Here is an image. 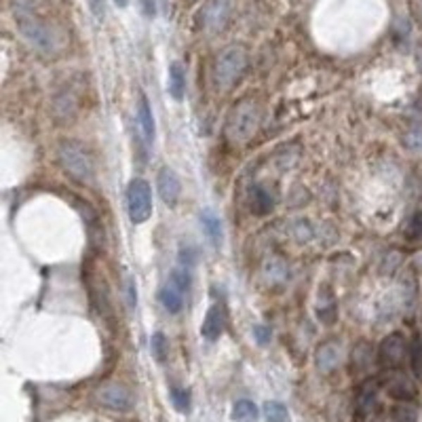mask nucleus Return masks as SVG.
<instances>
[{
    "label": "nucleus",
    "mask_w": 422,
    "mask_h": 422,
    "mask_svg": "<svg viewBox=\"0 0 422 422\" xmlns=\"http://www.w3.org/2000/svg\"><path fill=\"white\" fill-rule=\"evenodd\" d=\"M11 13L19 34L36 51L53 55L63 46L61 34L57 32L55 25H51L44 17L38 15L34 0H11Z\"/></svg>",
    "instance_id": "nucleus-1"
},
{
    "label": "nucleus",
    "mask_w": 422,
    "mask_h": 422,
    "mask_svg": "<svg viewBox=\"0 0 422 422\" xmlns=\"http://www.w3.org/2000/svg\"><path fill=\"white\" fill-rule=\"evenodd\" d=\"M260 123H262L260 104L254 97H243L230 108V112L226 116L224 137L232 146L247 144L256 135V131L260 129Z\"/></svg>",
    "instance_id": "nucleus-2"
},
{
    "label": "nucleus",
    "mask_w": 422,
    "mask_h": 422,
    "mask_svg": "<svg viewBox=\"0 0 422 422\" xmlns=\"http://www.w3.org/2000/svg\"><path fill=\"white\" fill-rule=\"evenodd\" d=\"M247 66H249V55L241 44L226 46L216 57V63H213V70H211L213 87L218 91H230L243 78Z\"/></svg>",
    "instance_id": "nucleus-3"
},
{
    "label": "nucleus",
    "mask_w": 422,
    "mask_h": 422,
    "mask_svg": "<svg viewBox=\"0 0 422 422\" xmlns=\"http://www.w3.org/2000/svg\"><path fill=\"white\" fill-rule=\"evenodd\" d=\"M59 167L76 182L89 184L95 178V163L89 148L78 139H63L57 146Z\"/></svg>",
    "instance_id": "nucleus-4"
},
{
    "label": "nucleus",
    "mask_w": 422,
    "mask_h": 422,
    "mask_svg": "<svg viewBox=\"0 0 422 422\" xmlns=\"http://www.w3.org/2000/svg\"><path fill=\"white\" fill-rule=\"evenodd\" d=\"M127 213L133 224H144L152 216V188L142 178L131 180L127 186Z\"/></svg>",
    "instance_id": "nucleus-5"
},
{
    "label": "nucleus",
    "mask_w": 422,
    "mask_h": 422,
    "mask_svg": "<svg viewBox=\"0 0 422 422\" xmlns=\"http://www.w3.org/2000/svg\"><path fill=\"white\" fill-rule=\"evenodd\" d=\"M408 351H410V342L406 340L404 334L399 332H393L389 334L380 347H378V355H376V361L383 370L391 372V370H402L406 357H408Z\"/></svg>",
    "instance_id": "nucleus-6"
},
{
    "label": "nucleus",
    "mask_w": 422,
    "mask_h": 422,
    "mask_svg": "<svg viewBox=\"0 0 422 422\" xmlns=\"http://www.w3.org/2000/svg\"><path fill=\"white\" fill-rule=\"evenodd\" d=\"M232 17V0H207L201 11V25L209 34L222 32Z\"/></svg>",
    "instance_id": "nucleus-7"
},
{
    "label": "nucleus",
    "mask_w": 422,
    "mask_h": 422,
    "mask_svg": "<svg viewBox=\"0 0 422 422\" xmlns=\"http://www.w3.org/2000/svg\"><path fill=\"white\" fill-rule=\"evenodd\" d=\"M95 402L114 412H129L133 408V395L118 383H106L95 391Z\"/></svg>",
    "instance_id": "nucleus-8"
},
{
    "label": "nucleus",
    "mask_w": 422,
    "mask_h": 422,
    "mask_svg": "<svg viewBox=\"0 0 422 422\" xmlns=\"http://www.w3.org/2000/svg\"><path fill=\"white\" fill-rule=\"evenodd\" d=\"M383 387L389 393V397H393L395 402H414L418 397L416 383L410 376H406L402 370L387 372V378H385Z\"/></svg>",
    "instance_id": "nucleus-9"
},
{
    "label": "nucleus",
    "mask_w": 422,
    "mask_h": 422,
    "mask_svg": "<svg viewBox=\"0 0 422 422\" xmlns=\"http://www.w3.org/2000/svg\"><path fill=\"white\" fill-rule=\"evenodd\" d=\"M156 186H159V194H161V199H163L165 205L173 207L180 201L182 184H180L178 173L171 167H161L159 169V173H156Z\"/></svg>",
    "instance_id": "nucleus-10"
},
{
    "label": "nucleus",
    "mask_w": 422,
    "mask_h": 422,
    "mask_svg": "<svg viewBox=\"0 0 422 422\" xmlns=\"http://www.w3.org/2000/svg\"><path fill=\"white\" fill-rule=\"evenodd\" d=\"M226 328V309L220 304V302H213L209 309H207V315L203 319V325H201V336L209 342L218 340L222 336Z\"/></svg>",
    "instance_id": "nucleus-11"
},
{
    "label": "nucleus",
    "mask_w": 422,
    "mask_h": 422,
    "mask_svg": "<svg viewBox=\"0 0 422 422\" xmlns=\"http://www.w3.org/2000/svg\"><path fill=\"white\" fill-rule=\"evenodd\" d=\"M342 361V349L336 340H325L317 347V353H315V364H317V370L321 374H330L334 372Z\"/></svg>",
    "instance_id": "nucleus-12"
},
{
    "label": "nucleus",
    "mask_w": 422,
    "mask_h": 422,
    "mask_svg": "<svg viewBox=\"0 0 422 422\" xmlns=\"http://www.w3.org/2000/svg\"><path fill=\"white\" fill-rule=\"evenodd\" d=\"M275 207V194L264 184H254L249 190V209L256 216H266Z\"/></svg>",
    "instance_id": "nucleus-13"
},
{
    "label": "nucleus",
    "mask_w": 422,
    "mask_h": 422,
    "mask_svg": "<svg viewBox=\"0 0 422 422\" xmlns=\"http://www.w3.org/2000/svg\"><path fill=\"white\" fill-rule=\"evenodd\" d=\"M188 292H184L180 285H175L173 281H167L161 290H159V302L163 304V309L169 315H178L184 309V296Z\"/></svg>",
    "instance_id": "nucleus-14"
},
{
    "label": "nucleus",
    "mask_w": 422,
    "mask_h": 422,
    "mask_svg": "<svg viewBox=\"0 0 422 422\" xmlns=\"http://www.w3.org/2000/svg\"><path fill=\"white\" fill-rule=\"evenodd\" d=\"M137 120L142 127V135L146 139V144L154 142V133H156V125H154V114H152V106L148 101V97L144 93H139L137 99Z\"/></svg>",
    "instance_id": "nucleus-15"
},
{
    "label": "nucleus",
    "mask_w": 422,
    "mask_h": 422,
    "mask_svg": "<svg viewBox=\"0 0 422 422\" xmlns=\"http://www.w3.org/2000/svg\"><path fill=\"white\" fill-rule=\"evenodd\" d=\"M167 89H169V95H171L175 101H182V99H184V93H186V68H184L180 61H173V63L169 66Z\"/></svg>",
    "instance_id": "nucleus-16"
},
{
    "label": "nucleus",
    "mask_w": 422,
    "mask_h": 422,
    "mask_svg": "<svg viewBox=\"0 0 422 422\" xmlns=\"http://www.w3.org/2000/svg\"><path fill=\"white\" fill-rule=\"evenodd\" d=\"M262 277L271 287H281L290 277V268L281 258H271V260H266V264L262 268Z\"/></svg>",
    "instance_id": "nucleus-17"
},
{
    "label": "nucleus",
    "mask_w": 422,
    "mask_h": 422,
    "mask_svg": "<svg viewBox=\"0 0 422 422\" xmlns=\"http://www.w3.org/2000/svg\"><path fill=\"white\" fill-rule=\"evenodd\" d=\"M201 226L205 230V237L216 245L220 247L222 245V239H224V230H222V220L220 216L213 211V209H203L201 211Z\"/></svg>",
    "instance_id": "nucleus-18"
},
{
    "label": "nucleus",
    "mask_w": 422,
    "mask_h": 422,
    "mask_svg": "<svg viewBox=\"0 0 422 422\" xmlns=\"http://www.w3.org/2000/svg\"><path fill=\"white\" fill-rule=\"evenodd\" d=\"M317 313H319V319L323 323H334L336 319V300L332 296V290L330 287H323L319 290V306H317Z\"/></svg>",
    "instance_id": "nucleus-19"
},
{
    "label": "nucleus",
    "mask_w": 422,
    "mask_h": 422,
    "mask_svg": "<svg viewBox=\"0 0 422 422\" xmlns=\"http://www.w3.org/2000/svg\"><path fill=\"white\" fill-rule=\"evenodd\" d=\"M232 421L235 422H258V416H260V412H258V406L254 404V402H249V399H239V402H235V406H232Z\"/></svg>",
    "instance_id": "nucleus-20"
},
{
    "label": "nucleus",
    "mask_w": 422,
    "mask_h": 422,
    "mask_svg": "<svg viewBox=\"0 0 422 422\" xmlns=\"http://www.w3.org/2000/svg\"><path fill=\"white\" fill-rule=\"evenodd\" d=\"M393 422H418V410L412 406V402H397V406L389 412Z\"/></svg>",
    "instance_id": "nucleus-21"
},
{
    "label": "nucleus",
    "mask_w": 422,
    "mask_h": 422,
    "mask_svg": "<svg viewBox=\"0 0 422 422\" xmlns=\"http://www.w3.org/2000/svg\"><path fill=\"white\" fill-rule=\"evenodd\" d=\"M408 361H410V370L416 378H422V338L414 336L410 340V351H408Z\"/></svg>",
    "instance_id": "nucleus-22"
},
{
    "label": "nucleus",
    "mask_w": 422,
    "mask_h": 422,
    "mask_svg": "<svg viewBox=\"0 0 422 422\" xmlns=\"http://www.w3.org/2000/svg\"><path fill=\"white\" fill-rule=\"evenodd\" d=\"M404 237L408 243H422V209L414 211L406 224V230H404Z\"/></svg>",
    "instance_id": "nucleus-23"
},
{
    "label": "nucleus",
    "mask_w": 422,
    "mask_h": 422,
    "mask_svg": "<svg viewBox=\"0 0 422 422\" xmlns=\"http://www.w3.org/2000/svg\"><path fill=\"white\" fill-rule=\"evenodd\" d=\"M370 364H372V351L366 342H359L357 349L353 351V370L364 372L370 368Z\"/></svg>",
    "instance_id": "nucleus-24"
},
{
    "label": "nucleus",
    "mask_w": 422,
    "mask_h": 422,
    "mask_svg": "<svg viewBox=\"0 0 422 422\" xmlns=\"http://www.w3.org/2000/svg\"><path fill=\"white\" fill-rule=\"evenodd\" d=\"M264 418L266 422H290L287 408L279 402H268L264 406Z\"/></svg>",
    "instance_id": "nucleus-25"
},
{
    "label": "nucleus",
    "mask_w": 422,
    "mask_h": 422,
    "mask_svg": "<svg viewBox=\"0 0 422 422\" xmlns=\"http://www.w3.org/2000/svg\"><path fill=\"white\" fill-rule=\"evenodd\" d=\"M150 349H152V357L159 361V364H165L167 359V338L163 332H154L152 338H150Z\"/></svg>",
    "instance_id": "nucleus-26"
},
{
    "label": "nucleus",
    "mask_w": 422,
    "mask_h": 422,
    "mask_svg": "<svg viewBox=\"0 0 422 422\" xmlns=\"http://www.w3.org/2000/svg\"><path fill=\"white\" fill-rule=\"evenodd\" d=\"M171 404L178 412L186 414L190 410V391L182 389V387H171Z\"/></svg>",
    "instance_id": "nucleus-27"
},
{
    "label": "nucleus",
    "mask_w": 422,
    "mask_h": 422,
    "mask_svg": "<svg viewBox=\"0 0 422 422\" xmlns=\"http://www.w3.org/2000/svg\"><path fill=\"white\" fill-rule=\"evenodd\" d=\"M355 422H385V412L380 406L366 412H355Z\"/></svg>",
    "instance_id": "nucleus-28"
},
{
    "label": "nucleus",
    "mask_w": 422,
    "mask_h": 422,
    "mask_svg": "<svg viewBox=\"0 0 422 422\" xmlns=\"http://www.w3.org/2000/svg\"><path fill=\"white\" fill-rule=\"evenodd\" d=\"M406 146H408L410 150H416V152H421L422 150V129L421 127H414V129H410V131H408V135H406Z\"/></svg>",
    "instance_id": "nucleus-29"
},
{
    "label": "nucleus",
    "mask_w": 422,
    "mask_h": 422,
    "mask_svg": "<svg viewBox=\"0 0 422 422\" xmlns=\"http://www.w3.org/2000/svg\"><path fill=\"white\" fill-rule=\"evenodd\" d=\"M294 228H296V230H294V235H296V239H298L300 243H304V241H311L313 232H311V226H309L306 222H298Z\"/></svg>",
    "instance_id": "nucleus-30"
},
{
    "label": "nucleus",
    "mask_w": 422,
    "mask_h": 422,
    "mask_svg": "<svg viewBox=\"0 0 422 422\" xmlns=\"http://www.w3.org/2000/svg\"><path fill=\"white\" fill-rule=\"evenodd\" d=\"M89 4V11L95 19H104L106 15V0H87Z\"/></svg>",
    "instance_id": "nucleus-31"
},
{
    "label": "nucleus",
    "mask_w": 422,
    "mask_h": 422,
    "mask_svg": "<svg viewBox=\"0 0 422 422\" xmlns=\"http://www.w3.org/2000/svg\"><path fill=\"white\" fill-rule=\"evenodd\" d=\"M254 338L258 340V345H268L273 334H271V330L266 325H256L254 328Z\"/></svg>",
    "instance_id": "nucleus-32"
},
{
    "label": "nucleus",
    "mask_w": 422,
    "mask_h": 422,
    "mask_svg": "<svg viewBox=\"0 0 422 422\" xmlns=\"http://www.w3.org/2000/svg\"><path fill=\"white\" fill-rule=\"evenodd\" d=\"M408 4H410V15H412V19L422 27V0H410Z\"/></svg>",
    "instance_id": "nucleus-33"
},
{
    "label": "nucleus",
    "mask_w": 422,
    "mask_h": 422,
    "mask_svg": "<svg viewBox=\"0 0 422 422\" xmlns=\"http://www.w3.org/2000/svg\"><path fill=\"white\" fill-rule=\"evenodd\" d=\"M142 2H144V13L148 17H152L154 15V0H142Z\"/></svg>",
    "instance_id": "nucleus-34"
},
{
    "label": "nucleus",
    "mask_w": 422,
    "mask_h": 422,
    "mask_svg": "<svg viewBox=\"0 0 422 422\" xmlns=\"http://www.w3.org/2000/svg\"><path fill=\"white\" fill-rule=\"evenodd\" d=\"M414 57H416V66H418V70L422 72V42L416 46V53H414Z\"/></svg>",
    "instance_id": "nucleus-35"
},
{
    "label": "nucleus",
    "mask_w": 422,
    "mask_h": 422,
    "mask_svg": "<svg viewBox=\"0 0 422 422\" xmlns=\"http://www.w3.org/2000/svg\"><path fill=\"white\" fill-rule=\"evenodd\" d=\"M114 2H116V4H118L120 8H125V6L129 4V0H114Z\"/></svg>",
    "instance_id": "nucleus-36"
},
{
    "label": "nucleus",
    "mask_w": 422,
    "mask_h": 422,
    "mask_svg": "<svg viewBox=\"0 0 422 422\" xmlns=\"http://www.w3.org/2000/svg\"><path fill=\"white\" fill-rule=\"evenodd\" d=\"M188 2H190V4H194V2H199V0H188Z\"/></svg>",
    "instance_id": "nucleus-37"
}]
</instances>
